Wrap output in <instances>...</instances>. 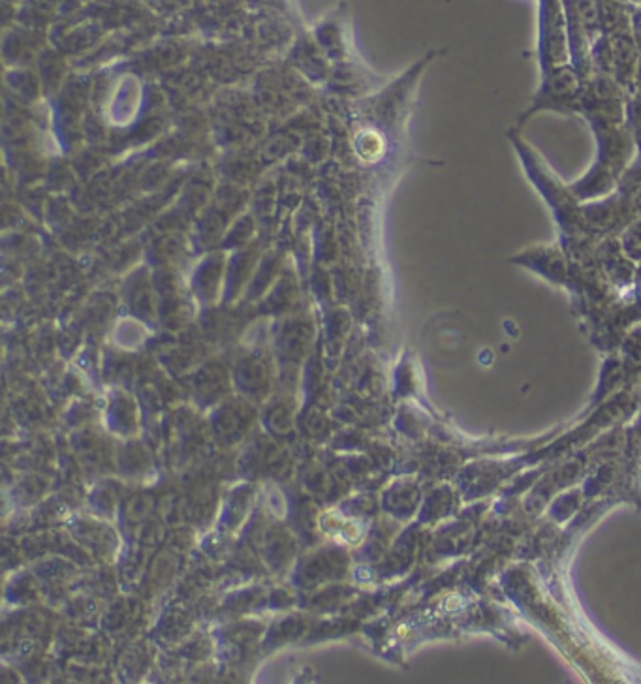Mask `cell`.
I'll list each match as a JSON object with an SVG mask.
<instances>
[{
	"label": "cell",
	"mask_w": 641,
	"mask_h": 684,
	"mask_svg": "<svg viewBox=\"0 0 641 684\" xmlns=\"http://www.w3.org/2000/svg\"><path fill=\"white\" fill-rule=\"evenodd\" d=\"M566 17L559 0H542L540 55L544 70L563 66L566 61Z\"/></svg>",
	"instance_id": "obj_1"
},
{
	"label": "cell",
	"mask_w": 641,
	"mask_h": 684,
	"mask_svg": "<svg viewBox=\"0 0 641 684\" xmlns=\"http://www.w3.org/2000/svg\"><path fill=\"white\" fill-rule=\"evenodd\" d=\"M252 408L243 401H226L213 412L211 431L224 444L239 442L251 429Z\"/></svg>",
	"instance_id": "obj_2"
},
{
	"label": "cell",
	"mask_w": 641,
	"mask_h": 684,
	"mask_svg": "<svg viewBox=\"0 0 641 684\" xmlns=\"http://www.w3.org/2000/svg\"><path fill=\"white\" fill-rule=\"evenodd\" d=\"M343 557V553H339L337 549H322L313 555V559L305 562L303 574L299 572V576L303 581H311V585L322 583V581H331V579L341 576V572L344 570Z\"/></svg>",
	"instance_id": "obj_3"
},
{
	"label": "cell",
	"mask_w": 641,
	"mask_h": 684,
	"mask_svg": "<svg viewBox=\"0 0 641 684\" xmlns=\"http://www.w3.org/2000/svg\"><path fill=\"white\" fill-rule=\"evenodd\" d=\"M290 423H292V410H290V405H286L284 399L279 403L269 405L266 414V425L269 431L284 433Z\"/></svg>",
	"instance_id": "obj_4"
},
{
	"label": "cell",
	"mask_w": 641,
	"mask_h": 684,
	"mask_svg": "<svg viewBox=\"0 0 641 684\" xmlns=\"http://www.w3.org/2000/svg\"><path fill=\"white\" fill-rule=\"evenodd\" d=\"M634 23H636V38H638V44L641 46V14L636 16Z\"/></svg>",
	"instance_id": "obj_5"
}]
</instances>
